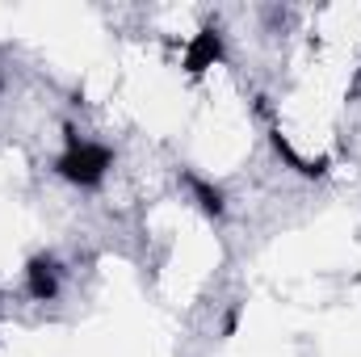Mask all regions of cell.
<instances>
[{
	"instance_id": "obj_1",
	"label": "cell",
	"mask_w": 361,
	"mask_h": 357,
	"mask_svg": "<svg viewBox=\"0 0 361 357\" xmlns=\"http://www.w3.org/2000/svg\"><path fill=\"white\" fill-rule=\"evenodd\" d=\"M109 164H114L109 147L80 143V139H76V131L68 126V152H63V160L55 164V169H59V177H68L72 185H97V181L105 177V169H109Z\"/></svg>"
},
{
	"instance_id": "obj_2",
	"label": "cell",
	"mask_w": 361,
	"mask_h": 357,
	"mask_svg": "<svg viewBox=\"0 0 361 357\" xmlns=\"http://www.w3.org/2000/svg\"><path fill=\"white\" fill-rule=\"evenodd\" d=\"M219 59H223V38H219L214 25H206V30L189 42V51H185V72H189V76H202V72L214 68Z\"/></svg>"
},
{
	"instance_id": "obj_3",
	"label": "cell",
	"mask_w": 361,
	"mask_h": 357,
	"mask_svg": "<svg viewBox=\"0 0 361 357\" xmlns=\"http://www.w3.org/2000/svg\"><path fill=\"white\" fill-rule=\"evenodd\" d=\"M25 282H30V294L34 298H55V290H59V273H55V261H47V257H34L30 269H25Z\"/></svg>"
},
{
	"instance_id": "obj_4",
	"label": "cell",
	"mask_w": 361,
	"mask_h": 357,
	"mask_svg": "<svg viewBox=\"0 0 361 357\" xmlns=\"http://www.w3.org/2000/svg\"><path fill=\"white\" fill-rule=\"evenodd\" d=\"M269 143H273V152H277V156H281L294 173H302V177H324V173H328V160H324V156H319V160H302V156H298V152L281 139V131H273Z\"/></svg>"
},
{
	"instance_id": "obj_5",
	"label": "cell",
	"mask_w": 361,
	"mask_h": 357,
	"mask_svg": "<svg viewBox=\"0 0 361 357\" xmlns=\"http://www.w3.org/2000/svg\"><path fill=\"white\" fill-rule=\"evenodd\" d=\"M189 181V189H193V198H197V206L210 214V219H219L227 206H223V189H214L210 181H202V177H185Z\"/></svg>"
}]
</instances>
